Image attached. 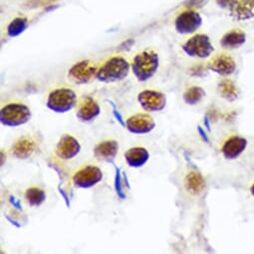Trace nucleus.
<instances>
[{
	"label": "nucleus",
	"mask_w": 254,
	"mask_h": 254,
	"mask_svg": "<svg viewBox=\"0 0 254 254\" xmlns=\"http://www.w3.org/2000/svg\"><path fill=\"white\" fill-rule=\"evenodd\" d=\"M129 72V62L121 56H115L107 60L99 68L97 79L103 83H115L125 79Z\"/></svg>",
	"instance_id": "f257e3e1"
},
{
	"label": "nucleus",
	"mask_w": 254,
	"mask_h": 254,
	"mask_svg": "<svg viewBox=\"0 0 254 254\" xmlns=\"http://www.w3.org/2000/svg\"><path fill=\"white\" fill-rule=\"evenodd\" d=\"M159 68V56L153 50H145L136 55L133 60L132 70L140 82H147Z\"/></svg>",
	"instance_id": "f03ea898"
},
{
	"label": "nucleus",
	"mask_w": 254,
	"mask_h": 254,
	"mask_svg": "<svg viewBox=\"0 0 254 254\" xmlns=\"http://www.w3.org/2000/svg\"><path fill=\"white\" fill-rule=\"evenodd\" d=\"M32 117L31 110L22 103H8L1 108L0 121L5 127L15 128L27 124Z\"/></svg>",
	"instance_id": "7ed1b4c3"
},
{
	"label": "nucleus",
	"mask_w": 254,
	"mask_h": 254,
	"mask_svg": "<svg viewBox=\"0 0 254 254\" xmlns=\"http://www.w3.org/2000/svg\"><path fill=\"white\" fill-rule=\"evenodd\" d=\"M77 95L70 88H58L53 90L47 98L46 106L57 114L67 113L77 106Z\"/></svg>",
	"instance_id": "20e7f679"
},
{
	"label": "nucleus",
	"mask_w": 254,
	"mask_h": 254,
	"mask_svg": "<svg viewBox=\"0 0 254 254\" xmlns=\"http://www.w3.org/2000/svg\"><path fill=\"white\" fill-rule=\"evenodd\" d=\"M183 50L190 57L204 59L212 54L214 47L207 35L195 34L183 45Z\"/></svg>",
	"instance_id": "39448f33"
},
{
	"label": "nucleus",
	"mask_w": 254,
	"mask_h": 254,
	"mask_svg": "<svg viewBox=\"0 0 254 254\" xmlns=\"http://www.w3.org/2000/svg\"><path fill=\"white\" fill-rule=\"evenodd\" d=\"M98 68L92 62L85 60L76 63L68 72V78L72 83L78 85L89 84L97 79Z\"/></svg>",
	"instance_id": "423d86ee"
},
{
	"label": "nucleus",
	"mask_w": 254,
	"mask_h": 254,
	"mask_svg": "<svg viewBox=\"0 0 254 254\" xmlns=\"http://www.w3.org/2000/svg\"><path fill=\"white\" fill-rule=\"evenodd\" d=\"M103 179V173L97 166L89 165L78 172L72 178L73 185L79 189H90L98 185Z\"/></svg>",
	"instance_id": "0eeeda50"
},
{
	"label": "nucleus",
	"mask_w": 254,
	"mask_h": 254,
	"mask_svg": "<svg viewBox=\"0 0 254 254\" xmlns=\"http://www.w3.org/2000/svg\"><path fill=\"white\" fill-rule=\"evenodd\" d=\"M202 23L200 14L193 9H187L181 12L175 21V26L180 34H192Z\"/></svg>",
	"instance_id": "6e6552de"
},
{
	"label": "nucleus",
	"mask_w": 254,
	"mask_h": 254,
	"mask_svg": "<svg viewBox=\"0 0 254 254\" xmlns=\"http://www.w3.org/2000/svg\"><path fill=\"white\" fill-rule=\"evenodd\" d=\"M138 102L146 112L158 113L166 108L167 97L156 90H145L138 95Z\"/></svg>",
	"instance_id": "1a4fd4ad"
},
{
	"label": "nucleus",
	"mask_w": 254,
	"mask_h": 254,
	"mask_svg": "<svg viewBox=\"0 0 254 254\" xmlns=\"http://www.w3.org/2000/svg\"><path fill=\"white\" fill-rule=\"evenodd\" d=\"M155 127L156 123L149 114H136L126 121V128L135 135H147Z\"/></svg>",
	"instance_id": "9d476101"
},
{
	"label": "nucleus",
	"mask_w": 254,
	"mask_h": 254,
	"mask_svg": "<svg viewBox=\"0 0 254 254\" xmlns=\"http://www.w3.org/2000/svg\"><path fill=\"white\" fill-rule=\"evenodd\" d=\"M101 113L98 102L90 97H82L76 106V117L82 123L93 122Z\"/></svg>",
	"instance_id": "9b49d317"
},
{
	"label": "nucleus",
	"mask_w": 254,
	"mask_h": 254,
	"mask_svg": "<svg viewBox=\"0 0 254 254\" xmlns=\"http://www.w3.org/2000/svg\"><path fill=\"white\" fill-rule=\"evenodd\" d=\"M247 148V140L243 137L232 135L228 137L221 146V154L227 161L239 158Z\"/></svg>",
	"instance_id": "f8f14e48"
},
{
	"label": "nucleus",
	"mask_w": 254,
	"mask_h": 254,
	"mask_svg": "<svg viewBox=\"0 0 254 254\" xmlns=\"http://www.w3.org/2000/svg\"><path fill=\"white\" fill-rule=\"evenodd\" d=\"M81 152V145L79 141L71 135H64L60 138L57 147L56 155L63 161L74 159Z\"/></svg>",
	"instance_id": "ddd939ff"
},
{
	"label": "nucleus",
	"mask_w": 254,
	"mask_h": 254,
	"mask_svg": "<svg viewBox=\"0 0 254 254\" xmlns=\"http://www.w3.org/2000/svg\"><path fill=\"white\" fill-rule=\"evenodd\" d=\"M207 68L221 76H229L232 75L236 70V63L234 59L226 54L220 53L212 57V59L208 62Z\"/></svg>",
	"instance_id": "4468645a"
},
{
	"label": "nucleus",
	"mask_w": 254,
	"mask_h": 254,
	"mask_svg": "<svg viewBox=\"0 0 254 254\" xmlns=\"http://www.w3.org/2000/svg\"><path fill=\"white\" fill-rule=\"evenodd\" d=\"M119 152V143L114 140H107L99 143L94 149L95 158L104 163H112Z\"/></svg>",
	"instance_id": "2eb2a0df"
},
{
	"label": "nucleus",
	"mask_w": 254,
	"mask_h": 254,
	"mask_svg": "<svg viewBox=\"0 0 254 254\" xmlns=\"http://www.w3.org/2000/svg\"><path fill=\"white\" fill-rule=\"evenodd\" d=\"M36 149V142L31 137H21L12 146V155L18 160L30 158Z\"/></svg>",
	"instance_id": "dca6fc26"
},
{
	"label": "nucleus",
	"mask_w": 254,
	"mask_h": 254,
	"mask_svg": "<svg viewBox=\"0 0 254 254\" xmlns=\"http://www.w3.org/2000/svg\"><path fill=\"white\" fill-rule=\"evenodd\" d=\"M124 157L126 163L128 164L129 167L133 169H140L148 163L150 159V154L145 148L135 147L127 151Z\"/></svg>",
	"instance_id": "f3484780"
},
{
	"label": "nucleus",
	"mask_w": 254,
	"mask_h": 254,
	"mask_svg": "<svg viewBox=\"0 0 254 254\" xmlns=\"http://www.w3.org/2000/svg\"><path fill=\"white\" fill-rule=\"evenodd\" d=\"M246 41V35L241 29H231L220 39V46L226 50H234L241 47Z\"/></svg>",
	"instance_id": "a211bd4d"
},
{
	"label": "nucleus",
	"mask_w": 254,
	"mask_h": 254,
	"mask_svg": "<svg viewBox=\"0 0 254 254\" xmlns=\"http://www.w3.org/2000/svg\"><path fill=\"white\" fill-rule=\"evenodd\" d=\"M217 92L219 96L227 102H234L238 99L239 89L237 85L230 79H222L217 85Z\"/></svg>",
	"instance_id": "6ab92c4d"
},
{
	"label": "nucleus",
	"mask_w": 254,
	"mask_h": 254,
	"mask_svg": "<svg viewBox=\"0 0 254 254\" xmlns=\"http://www.w3.org/2000/svg\"><path fill=\"white\" fill-rule=\"evenodd\" d=\"M185 187L190 193L198 194L203 190L205 182L199 173L191 171L187 175L185 179Z\"/></svg>",
	"instance_id": "aec40b11"
},
{
	"label": "nucleus",
	"mask_w": 254,
	"mask_h": 254,
	"mask_svg": "<svg viewBox=\"0 0 254 254\" xmlns=\"http://www.w3.org/2000/svg\"><path fill=\"white\" fill-rule=\"evenodd\" d=\"M230 11L232 16L237 20H248L254 16L253 6L247 0H238Z\"/></svg>",
	"instance_id": "412c9836"
},
{
	"label": "nucleus",
	"mask_w": 254,
	"mask_h": 254,
	"mask_svg": "<svg viewBox=\"0 0 254 254\" xmlns=\"http://www.w3.org/2000/svg\"><path fill=\"white\" fill-rule=\"evenodd\" d=\"M204 97H205L204 90L198 86H191L188 88L183 95V99L185 103L190 106L197 105Z\"/></svg>",
	"instance_id": "4be33fe9"
},
{
	"label": "nucleus",
	"mask_w": 254,
	"mask_h": 254,
	"mask_svg": "<svg viewBox=\"0 0 254 254\" xmlns=\"http://www.w3.org/2000/svg\"><path fill=\"white\" fill-rule=\"evenodd\" d=\"M25 199L30 206L37 207L43 204L46 200V193L39 188H30L25 191Z\"/></svg>",
	"instance_id": "5701e85b"
},
{
	"label": "nucleus",
	"mask_w": 254,
	"mask_h": 254,
	"mask_svg": "<svg viewBox=\"0 0 254 254\" xmlns=\"http://www.w3.org/2000/svg\"><path fill=\"white\" fill-rule=\"evenodd\" d=\"M28 22L24 17H17L10 22L7 27V33L10 37H16L23 33L27 28Z\"/></svg>",
	"instance_id": "b1692460"
},
{
	"label": "nucleus",
	"mask_w": 254,
	"mask_h": 254,
	"mask_svg": "<svg viewBox=\"0 0 254 254\" xmlns=\"http://www.w3.org/2000/svg\"><path fill=\"white\" fill-rule=\"evenodd\" d=\"M238 0H216L217 4L224 9H231Z\"/></svg>",
	"instance_id": "393cba45"
},
{
	"label": "nucleus",
	"mask_w": 254,
	"mask_h": 254,
	"mask_svg": "<svg viewBox=\"0 0 254 254\" xmlns=\"http://www.w3.org/2000/svg\"><path fill=\"white\" fill-rule=\"evenodd\" d=\"M250 192H251V194L254 196V184L251 186V188H250Z\"/></svg>",
	"instance_id": "a878e982"
},
{
	"label": "nucleus",
	"mask_w": 254,
	"mask_h": 254,
	"mask_svg": "<svg viewBox=\"0 0 254 254\" xmlns=\"http://www.w3.org/2000/svg\"><path fill=\"white\" fill-rule=\"evenodd\" d=\"M247 1L254 7V0H247Z\"/></svg>",
	"instance_id": "bb28decb"
}]
</instances>
